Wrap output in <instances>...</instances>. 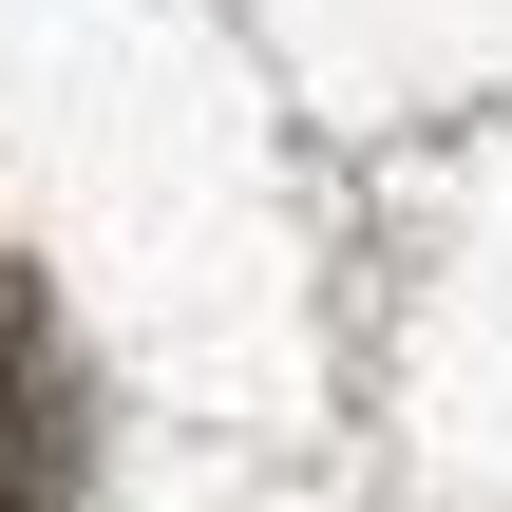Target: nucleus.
Returning <instances> with one entry per match:
<instances>
[{"label": "nucleus", "mask_w": 512, "mask_h": 512, "mask_svg": "<svg viewBox=\"0 0 512 512\" xmlns=\"http://www.w3.org/2000/svg\"><path fill=\"white\" fill-rule=\"evenodd\" d=\"M0 512H38V399H19V361H0Z\"/></svg>", "instance_id": "1"}]
</instances>
